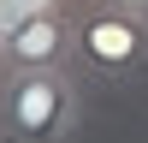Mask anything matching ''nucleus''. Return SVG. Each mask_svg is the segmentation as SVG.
<instances>
[{"label": "nucleus", "instance_id": "obj_1", "mask_svg": "<svg viewBox=\"0 0 148 143\" xmlns=\"http://www.w3.org/2000/svg\"><path fill=\"white\" fill-rule=\"evenodd\" d=\"M77 125L71 72H0V137L6 143H65Z\"/></svg>", "mask_w": 148, "mask_h": 143}, {"label": "nucleus", "instance_id": "obj_2", "mask_svg": "<svg viewBox=\"0 0 148 143\" xmlns=\"http://www.w3.org/2000/svg\"><path fill=\"white\" fill-rule=\"evenodd\" d=\"M77 66L95 78H130L148 66V12L113 6V0H77Z\"/></svg>", "mask_w": 148, "mask_h": 143}, {"label": "nucleus", "instance_id": "obj_3", "mask_svg": "<svg viewBox=\"0 0 148 143\" xmlns=\"http://www.w3.org/2000/svg\"><path fill=\"white\" fill-rule=\"evenodd\" d=\"M77 66V12H30L0 48V72H71Z\"/></svg>", "mask_w": 148, "mask_h": 143}, {"label": "nucleus", "instance_id": "obj_4", "mask_svg": "<svg viewBox=\"0 0 148 143\" xmlns=\"http://www.w3.org/2000/svg\"><path fill=\"white\" fill-rule=\"evenodd\" d=\"M24 18H30V12H24V0H0V48H6V36L18 30Z\"/></svg>", "mask_w": 148, "mask_h": 143}, {"label": "nucleus", "instance_id": "obj_5", "mask_svg": "<svg viewBox=\"0 0 148 143\" xmlns=\"http://www.w3.org/2000/svg\"><path fill=\"white\" fill-rule=\"evenodd\" d=\"M59 6H77V0H24V12H59Z\"/></svg>", "mask_w": 148, "mask_h": 143}, {"label": "nucleus", "instance_id": "obj_6", "mask_svg": "<svg viewBox=\"0 0 148 143\" xmlns=\"http://www.w3.org/2000/svg\"><path fill=\"white\" fill-rule=\"evenodd\" d=\"M113 6H130V12H148V0H113Z\"/></svg>", "mask_w": 148, "mask_h": 143}]
</instances>
